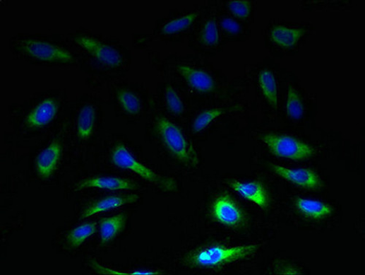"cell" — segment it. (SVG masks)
Here are the masks:
<instances>
[{
	"instance_id": "obj_1",
	"label": "cell",
	"mask_w": 365,
	"mask_h": 275,
	"mask_svg": "<svg viewBox=\"0 0 365 275\" xmlns=\"http://www.w3.org/2000/svg\"><path fill=\"white\" fill-rule=\"evenodd\" d=\"M13 59L30 65L71 69L78 68L77 55L66 35L57 33H20L9 40Z\"/></svg>"
},
{
	"instance_id": "obj_5",
	"label": "cell",
	"mask_w": 365,
	"mask_h": 275,
	"mask_svg": "<svg viewBox=\"0 0 365 275\" xmlns=\"http://www.w3.org/2000/svg\"><path fill=\"white\" fill-rule=\"evenodd\" d=\"M156 128L163 144L169 153L187 166H197L199 158L193 146L174 122L165 117L156 121Z\"/></svg>"
},
{
	"instance_id": "obj_29",
	"label": "cell",
	"mask_w": 365,
	"mask_h": 275,
	"mask_svg": "<svg viewBox=\"0 0 365 275\" xmlns=\"http://www.w3.org/2000/svg\"><path fill=\"white\" fill-rule=\"evenodd\" d=\"M221 27L227 33L235 35L241 30V27L238 22L232 18H225L221 21Z\"/></svg>"
},
{
	"instance_id": "obj_24",
	"label": "cell",
	"mask_w": 365,
	"mask_h": 275,
	"mask_svg": "<svg viewBox=\"0 0 365 275\" xmlns=\"http://www.w3.org/2000/svg\"><path fill=\"white\" fill-rule=\"evenodd\" d=\"M287 115L292 119H299L304 116V105L296 90L289 86L287 101Z\"/></svg>"
},
{
	"instance_id": "obj_7",
	"label": "cell",
	"mask_w": 365,
	"mask_h": 275,
	"mask_svg": "<svg viewBox=\"0 0 365 275\" xmlns=\"http://www.w3.org/2000/svg\"><path fill=\"white\" fill-rule=\"evenodd\" d=\"M262 140L277 157L298 161L309 159L314 154L312 146L290 136L267 134Z\"/></svg>"
},
{
	"instance_id": "obj_17",
	"label": "cell",
	"mask_w": 365,
	"mask_h": 275,
	"mask_svg": "<svg viewBox=\"0 0 365 275\" xmlns=\"http://www.w3.org/2000/svg\"><path fill=\"white\" fill-rule=\"evenodd\" d=\"M115 97L119 107L125 113L131 116L140 114L143 109L142 99L135 90L121 88L116 90Z\"/></svg>"
},
{
	"instance_id": "obj_11",
	"label": "cell",
	"mask_w": 365,
	"mask_h": 275,
	"mask_svg": "<svg viewBox=\"0 0 365 275\" xmlns=\"http://www.w3.org/2000/svg\"><path fill=\"white\" fill-rule=\"evenodd\" d=\"M271 167L277 175L303 188L318 189L323 185L319 176L310 168L291 169L274 164Z\"/></svg>"
},
{
	"instance_id": "obj_25",
	"label": "cell",
	"mask_w": 365,
	"mask_h": 275,
	"mask_svg": "<svg viewBox=\"0 0 365 275\" xmlns=\"http://www.w3.org/2000/svg\"><path fill=\"white\" fill-rule=\"evenodd\" d=\"M164 98L168 110L175 115H181L184 112V104L176 89L167 84L164 89Z\"/></svg>"
},
{
	"instance_id": "obj_10",
	"label": "cell",
	"mask_w": 365,
	"mask_h": 275,
	"mask_svg": "<svg viewBox=\"0 0 365 275\" xmlns=\"http://www.w3.org/2000/svg\"><path fill=\"white\" fill-rule=\"evenodd\" d=\"M213 216L222 224L232 228L241 227L246 221L242 210L227 195L222 196L214 201Z\"/></svg>"
},
{
	"instance_id": "obj_6",
	"label": "cell",
	"mask_w": 365,
	"mask_h": 275,
	"mask_svg": "<svg viewBox=\"0 0 365 275\" xmlns=\"http://www.w3.org/2000/svg\"><path fill=\"white\" fill-rule=\"evenodd\" d=\"M111 157L112 163L116 167L130 170L166 192H174L177 187L174 179L163 177L153 172L138 161L123 143H119L114 148Z\"/></svg>"
},
{
	"instance_id": "obj_8",
	"label": "cell",
	"mask_w": 365,
	"mask_h": 275,
	"mask_svg": "<svg viewBox=\"0 0 365 275\" xmlns=\"http://www.w3.org/2000/svg\"><path fill=\"white\" fill-rule=\"evenodd\" d=\"M95 97L84 94L72 102L76 110V135L83 142L90 141L95 131L97 105Z\"/></svg>"
},
{
	"instance_id": "obj_27",
	"label": "cell",
	"mask_w": 365,
	"mask_h": 275,
	"mask_svg": "<svg viewBox=\"0 0 365 275\" xmlns=\"http://www.w3.org/2000/svg\"><path fill=\"white\" fill-rule=\"evenodd\" d=\"M92 266L98 273L102 274H114V275H161V274H164V273H162L161 271H154V270H134V271H118V270L112 269L111 268H107V267L101 266L96 262H92Z\"/></svg>"
},
{
	"instance_id": "obj_15",
	"label": "cell",
	"mask_w": 365,
	"mask_h": 275,
	"mask_svg": "<svg viewBox=\"0 0 365 275\" xmlns=\"http://www.w3.org/2000/svg\"><path fill=\"white\" fill-rule=\"evenodd\" d=\"M97 187L110 190H132L137 188L132 181L116 177H97L85 180L77 185L76 190L83 188Z\"/></svg>"
},
{
	"instance_id": "obj_12",
	"label": "cell",
	"mask_w": 365,
	"mask_h": 275,
	"mask_svg": "<svg viewBox=\"0 0 365 275\" xmlns=\"http://www.w3.org/2000/svg\"><path fill=\"white\" fill-rule=\"evenodd\" d=\"M176 71L188 86L201 93H208L216 87L211 75L199 69L187 65H179Z\"/></svg>"
},
{
	"instance_id": "obj_9",
	"label": "cell",
	"mask_w": 365,
	"mask_h": 275,
	"mask_svg": "<svg viewBox=\"0 0 365 275\" xmlns=\"http://www.w3.org/2000/svg\"><path fill=\"white\" fill-rule=\"evenodd\" d=\"M63 151L62 142L54 139L37 153L35 163L37 174L42 178L49 179L54 174L61 159Z\"/></svg>"
},
{
	"instance_id": "obj_22",
	"label": "cell",
	"mask_w": 365,
	"mask_h": 275,
	"mask_svg": "<svg viewBox=\"0 0 365 275\" xmlns=\"http://www.w3.org/2000/svg\"><path fill=\"white\" fill-rule=\"evenodd\" d=\"M201 44L207 47H215L219 45L220 31L216 17L210 16L204 24L201 33Z\"/></svg>"
},
{
	"instance_id": "obj_13",
	"label": "cell",
	"mask_w": 365,
	"mask_h": 275,
	"mask_svg": "<svg viewBox=\"0 0 365 275\" xmlns=\"http://www.w3.org/2000/svg\"><path fill=\"white\" fill-rule=\"evenodd\" d=\"M228 185L235 192L261 208L265 209L268 206V196L261 182L231 180L228 182Z\"/></svg>"
},
{
	"instance_id": "obj_23",
	"label": "cell",
	"mask_w": 365,
	"mask_h": 275,
	"mask_svg": "<svg viewBox=\"0 0 365 275\" xmlns=\"http://www.w3.org/2000/svg\"><path fill=\"white\" fill-rule=\"evenodd\" d=\"M97 232L96 223L82 224L72 230L68 235V243L72 247L80 246Z\"/></svg>"
},
{
	"instance_id": "obj_21",
	"label": "cell",
	"mask_w": 365,
	"mask_h": 275,
	"mask_svg": "<svg viewBox=\"0 0 365 275\" xmlns=\"http://www.w3.org/2000/svg\"><path fill=\"white\" fill-rule=\"evenodd\" d=\"M198 16V13L194 12L172 19L164 24L159 32L163 35H172L183 32L196 23Z\"/></svg>"
},
{
	"instance_id": "obj_4",
	"label": "cell",
	"mask_w": 365,
	"mask_h": 275,
	"mask_svg": "<svg viewBox=\"0 0 365 275\" xmlns=\"http://www.w3.org/2000/svg\"><path fill=\"white\" fill-rule=\"evenodd\" d=\"M259 247L258 245L206 246L190 252L185 262L193 267L218 268L251 256Z\"/></svg>"
},
{
	"instance_id": "obj_19",
	"label": "cell",
	"mask_w": 365,
	"mask_h": 275,
	"mask_svg": "<svg viewBox=\"0 0 365 275\" xmlns=\"http://www.w3.org/2000/svg\"><path fill=\"white\" fill-rule=\"evenodd\" d=\"M126 219L124 214H119L100 221V233L102 245L109 243L119 234L124 228Z\"/></svg>"
},
{
	"instance_id": "obj_16",
	"label": "cell",
	"mask_w": 365,
	"mask_h": 275,
	"mask_svg": "<svg viewBox=\"0 0 365 275\" xmlns=\"http://www.w3.org/2000/svg\"><path fill=\"white\" fill-rule=\"evenodd\" d=\"M295 205L300 213L314 220L324 219L332 215V206L316 200L298 198Z\"/></svg>"
},
{
	"instance_id": "obj_28",
	"label": "cell",
	"mask_w": 365,
	"mask_h": 275,
	"mask_svg": "<svg viewBox=\"0 0 365 275\" xmlns=\"http://www.w3.org/2000/svg\"><path fill=\"white\" fill-rule=\"evenodd\" d=\"M227 8L232 14L240 18H248L251 12V4L247 0H232Z\"/></svg>"
},
{
	"instance_id": "obj_3",
	"label": "cell",
	"mask_w": 365,
	"mask_h": 275,
	"mask_svg": "<svg viewBox=\"0 0 365 275\" xmlns=\"http://www.w3.org/2000/svg\"><path fill=\"white\" fill-rule=\"evenodd\" d=\"M69 103L66 90L38 92L23 103L27 110L24 124L31 130L45 129L55 121L64 105Z\"/></svg>"
},
{
	"instance_id": "obj_20",
	"label": "cell",
	"mask_w": 365,
	"mask_h": 275,
	"mask_svg": "<svg viewBox=\"0 0 365 275\" xmlns=\"http://www.w3.org/2000/svg\"><path fill=\"white\" fill-rule=\"evenodd\" d=\"M258 81L261 89L266 100L275 110L277 108L278 88L277 80L273 73L269 70H263L260 73Z\"/></svg>"
},
{
	"instance_id": "obj_26",
	"label": "cell",
	"mask_w": 365,
	"mask_h": 275,
	"mask_svg": "<svg viewBox=\"0 0 365 275\" xmlns=\"http://www.w3.org/2000/svg\"><path fill=\"white\" fill-rule=\"evenodd\" d=\"M223 112L221 109L208 110L201 112L193 122V132L196 134L203 131L215 119L220 117Z\"/></svg>"
},
{
	"instance_id": "obj_14",
	"label": "cell",
	"mask_w": 365,
	"mask_h": 275,
	"mask_svg": "<svg viewBox=\"0 0 365 275\" xmlns=\"http://www.w3.org/2000/svg\"><path fill=\"white\" fill-rule=\"evenodd\" d=\"M138 199L139 197L136 194L112 196L102 199L85 209L82 213L80 218H88L95 215L104 213V211L115 209L124 205L133 204L136 202Z\"/></svg>"
},
{
	"instance_id": "obj_2",
	"label": "cell",
	"mask_w": 365,
	"mask_h": 275,
	"mask_svg": "<svg viewBox=\"0 0 365 275\" xmlns=\"http://www.w3.org/2000/svg\"><path fill=\"white\" fill-rule=\"evenodd\" d=\"M66 36L77 55L78 69L83 73L98 76L104 72H116L125 68V53L102 35L80 28Z\"/></svg>"
},
{
	"instance_id": "obj_18",
	"label": "cell",
	"mask_w": 365,
	"mask_h": 275,
	"mask_svg": "<svg viewBox=\"0 0 365 275\" xmlns=\"http://www.w3.org/2000/svg\"><path fill=\"white\" fill-rule=\"evenodd\" d=\"M306 31L302 28H291L285 26H275L270 32L271 39L278 46L284 48L294 47Z\"/></svg>"
}]
</instances>
